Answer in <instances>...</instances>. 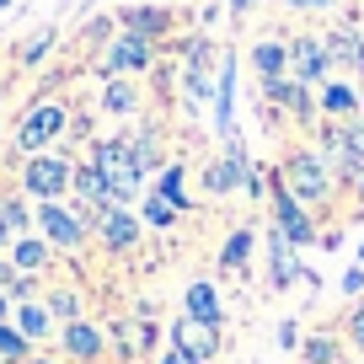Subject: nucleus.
I'll list each match as a JSON object with an SVG mask.
<instances>
[{"instance_id": "0eeeda50", "label": "nucleus", "mask_w": 364, "mask_h": 364, "mask_svg": "<svg viewBox=\"0 0 364 364\" xmlns=\"http://www.w3.org/2000/svg\"><path fill=\"white\" fill-rule=\"evenodd\" d=\"M139 230H145V220L129 215V209H102L97 215V225H91V236L102 241V252H113V257H129V252L139 247Z\"/></svg>"}, {"instance_id": "6ab92c4d", "label": "nucleus", "mask_w": 364, "mask_h": 364, "mask_svg": "<svg viewBox=\"0 0 364 364\" xmlns=\"http://www.w3.org/2000/svg\"><path fill=\"white\" fill-rule=\"evenodd\" d=\"M6 252H11V268L33 273V279H38V273L48 268V262H54V247H48V241L38 236V230H33V236H16L11 247H6Z\"/></svg>"}, {"instance_id": "c9c22d12", "label": "nucleus", "mask_w": 364, "mask_h": 364, "mask_svg": "<svg viewBox=\"0 0 364 364\" xmlns=\"http://www.w3.org/2000/svg\"><path fill=\"white\" fill-rule=\"evenodd\" d=\"M343 145L353 161H364V124H343Z\"/></svg>"}, {"instance_id": "e433bc0d", "label": "nucleus", "mask_w": 364, "mask_h": 364, "mask_svg": "<svg viewBox=\"0 0 364 364\" xmlns=\"http://www.w3.org/2000/svg\"><path fill=\"white\" fill-rule=\"evenodd\" d=\"M348 343H353V348H364V300L348 311Z\"/></svg>"}, {"instance_id": "b1692460", "label": "nucleus", "mask_w": 364, "mask_h": 364, "mask_svg": "<svg viewBox=\"0 0 364 364\" xmlns=\"http://www.w3.org/2000/svg\"><path fill=\"white\" fill-rule=\"evenodd\" d=\"M252 241H257V236H252V225H236V230H230L225 247H220V273H241V268H247Z\"/></svg>"}, {"instance_id": "c756f323", "label": "nucleus", "mask_w": 364, "mask_h": 364, "mask_svg": "<svg viewBox=\"0 0 364 364\" xmlns=\"http://www.w3.org/2000/svg\"><path fill=\"white\" fill-rule=\"evenodd\" d=\"M359 91H348V86H338V80H332V86H321V113H332V118H353L359 113Z\"/></svg>"}, {"instance_id": "2eb2a0df", "label": "nucleus", "mask_w": 364, "mask_h": 364, "mask_svg": "<svg viewBox=\"0 0 364 364\" xmlns=\"http://www.w3.org/2000/svg\"><path fill=\"white\" fill-rule=\"evenodd\" d=\"M262 97H268L273 107H284L289 118H300V124H311V118H316V102H311V91L300 86L295 75H273V80H262Z\"/></svg>"}, {"instance_id": "c85d7f7f", "label": "nucleus", "mask_w": 364, "mask_h": 364, "mask_svg": "<svg viewBox=\"0 0 364 364\" xmlns=\"http://www.w3.org/2000/svg\"><path fill=\"white\" fill-rule=\"evenodd\" d=\"M300 359H306V364H338L343 359V343L332 338V332H311V338L300 343Z\"/></svg>"}, {"instance_id": "c03bdc74", "label": "nucleus", "mask_w": 364, "mask_h": 364, "mask_svg": "<svg viewBox=\"0 0 364 364\" xmlns=\"http://www.w3.org/2000/svg\"><path fill=\"white\" fill-rule=\"evenodd\" d=\"M27 364H54V359H43V353H33V359H27Z\"/></svg>"}, {"instance_id": "58836bf2", "label": "nucleus", "mask_w": 364, "mask_h": 364, "mask_svg": "<svg viewBox=\"0 0 364 364\" xmlns=\"http://www.w3.org/2000/svg\"><path fill=\"white\" fill-rule=\"evenodd\" d=\"M279 343H284V348H300V343H306L300 338V321H284V327H279Z\"/></svg>"}, {"instance_id": "a18cd8bd", "label": "nucleus", "mask_w": 364, "mask_h": 364, "mask_svg": "<svg viewBox=\"0 0 364 364\" xmlns=\"http://www.w3.org/2000/svg\"><path fill=\"white\" fill-rule=\"evenodd\" d=\"M0 364H6V359H0Z\"/></svg>"}, {"instance_id": "f257e3e1", "label": "nucleus", "mask_w": 364, "mask_h": 364, "mask_svg": "<svg viewBox=\"0 0 364 364\" xmlns=\"http://www.w3.org/2000/svg\"><path fill=\"white\" fill-rule=\"evenodd\" d=\"M91 166L102 171V182H107V193H113L118 209H129V204L139 198V182H145V171H139L134 145H129L124 134H118V139H97V145H91Z\"/></svg>"}, {"instance_id": "37998d69", "label": "nucleus", "mask_w": 364, "mask_h": 364, "mask_svg": "<svg viewBox=\"0 0 364 364\" xmlns=\"http://www.w3.org/2000/svg\"><path fill=\"white\" fill-rule=\"evenodd\" d=\"M0 321H11V300H6V289H0Z\"/></svg>"}, {"instance_id": "49530a36", "label": "nucleus", "mask_w": 364, "mask_h": 364, "mask_svg": "<svg viewBox=\"0 0 364 364\" xmlns=\"http://www.w3.org/2000/svg\"><path fill=\"white\" fill-rule=\"evenodd\" d=\"M359 364H364V359H359Z\"/></svg>"}, {"instance_id": "4468645a", "label": "nucleus", "mask_w": 364, "mask_h": 364, "mask_svg": "<svg viewBox=\"0 0 364 364\" xmlns=\"http://www.w3.org/2000/svg\"><path fill=\"white\" fill-rule=\"evenodd\" d=\"M171 343H177L188 359L209 364L220 353V327H204V321H193V316H177V321H171Z\"/></svg>"}, {"instance_id": "a878e982", "label": "nucleus", "mask_w": 364, "mask_h": 364, "mask_svg": "<svg viewBox=\"0 0 364 364\" xmlns=\"http://www.w3.org/2000/svg\"><path fill=\"white\" fill-rule=\"evenodd\" d=\"M43 306H48V316H54V327H65V321H80V289L54 284V289L43 295Z\"/></svg>"}, {"instance_id": "a19ab883", "label": "nucleus", "mask_w": 364, "mask_h": 364, "mask_svg": "<svg viewBox=\"0 0 364 364\" xmlns=\"http://www.w3.org/2000/svg\"><path fill=\"white\" fill-rule=\"evenodd\" d=\"M247 11H252V0H230V16H236V22H241Z\"/></svg>"}, {"instance_id": "ddd939ff", "label": "nucleus", "mask_w": 364, "mask_h": 364, "mask_svg": "<svg viewBox=\"0 0 364 364\" xmlns=\"http://www.w3.org/2000/svg\"><path fill=\"white\" fill-rule=\"evenodd\" d=\"M332 59H327V43L321 38H295L289 43V75L300 80V86H316V80H327Z\"/></svg>"}, {"instance_id": "a211bd4d", "label": "nucleus", "mask_w": 364, "mask_h": 364, "mask_svg": "<svg viewBox=\"0 0 364 364\" xmlns=\"http://www.w3.org/2000/svg\"><path fill=\"white\" fill-rule=\"evenodd\" d=\"M16 236H33V204L27 193H0V247H11Z\"/></svg>"}, {"instance_id": "473e14b6", "label": "nucleus", "mask_w": 364, "mask_h": 364, "mask_svg": "<svg viewBox=\"0 0 364 364\" xmlns=\"http://www.w3.org/2000/svg\"><path fill=\"white\" fill-rule=\"evenodd\" d=\"M156 338H161V327L150 316L129 321V353H150V348H156Z\"/></svg>"}, {"instance_id": "f3484780", "label": "nucleus", "mask_w": 364, "mask_h": 364, "mask_svg": "<svg viewBox=\"0 0 364 364\" xmlns=\"http://www.w3.org/2000/svg\"><path fill=\"white\" fill-rule=\"evenodd\" d=\"M182 316L204 321V327H220V321H225V311H220V289H215V279H193V284H188V300H182Z\"/></svg>"}, {"instance_id": "5701e85b", "label": "nucleus", "mask_w": 364, "mask_h": 364, "mask_svg": "<svg viewBox=\"0 0 364 364\" xmlns=\"http://www.w3.org/2000/svg\"><path fill=\"white\" fill-rule=\"evenodd\" d=\"M252 70H257L262 80H273V75H289V43H279V38L257 43V48H252Z\"/></svg>"}, {"instance_id": "4be33fe9", "label": "nucleus", "mask_w": 364, "mask_h": 364, "mask_svg": "<svg viewBox=\"0 0 364 364\" xmlns=\"http://www.w3.org/2000/svg\"><path fill=\"white\" fill-rule=\"evenodd\" d=\"M166 22H171V11H161V6H129V11H118V27H124V33L150 38V43L166 33Z\"/></svg>"}, {"instance_id": "2f4dec72", "label": "nucleus", "mask_w": 364, "mask_h": 364, "mask_svg": "<svg viewBox=\"0 0 364 364\" xmlns=\"http://www.w3.org/2000/svg\"><path fill=\"white\" fill-rule=\"evenodd\" d=\"M0 359H6V364H27V359H33V343H27L11 321H0Z\"/></svg>"}, {"instance_id": "9b49d317", "label": "nucleus", "mask_w": 364, "mask_h": 364, "mask_svg": "<svg viewBox=\"0 0 364 364\" xmlns=\"http://www.w3.org/2000/svg\"><path fill=\"white\" fill-rule=\"evenodd\" d=\"M59 348H65V359H75V364H97L107 353V338H102V327L97 321H65L59 327Z\"/></svg>"}, {"instance_id": "cd10ccee", "label": "nucleus", "mask_w": 364, "mask_h": 364, "mask_svg": "<svg viewBox=\"0 0 364 364\" xmlns=\"http://www.w3.org/2000/svg\"><path fill=\"white\" fill-rule=\"evenodd\" d=\"M139 220H145V225H150V230H171V225H177V220H182V215H177V209H171V204H166V198H161V193H156V188H150V193H145V198H139Z\"/></svg>"}, {"instance_id": "bb28decb", "label": "nucleus", "mask_w": 364, "mask_h": 364, "mask_svg": "<svg viewBox=\"0 0 364 364\" xmlns=\"http://www.w3.org/2000/svg\"><path fill=\"white\" fill-rule=\"evenodd\" d=\"M0 289H6L11 306H22V300L38 295V279H33V273H22V268H11V262H0Z\"/></svg>"}, {"instance_id": "412c9836", "label": "nucleus", "mask_w": 364, "mask_h": 364, "mask_svg": "<svg viewBox=\"0 0 364 364\" xmlns=\"http://www.w3.org/2000/svg\"><path fill=\"white\" fill-rule=\"evenodd\" d=\"M215 118H220V134H225V139H236V59H225V65H220Z\"/></svg>"}, {"instance_id": "7ed1b4c3", "label": "nucleus", "mask_w": 364, "mask_h": 364, "mask_svg": "<svg viewBox=\"0 0 364 364\" xmlns=\"http://www.w3.org/2000/svg\"><path fill=\"white\" fill-rule=\"evenodd\" d=\"M70 171L75 161L59 156V150H38V156L22 161V193L33 204H65L70 198Z\"/></svg>"}, {"instance_id": "f704fd0d", "label": "nucleus", "mask_w": 364, "mask_h": 364, "mask_svg": "<svg viewBox=\"0 0 364 364\" xmlns=\"http://www.w3.org/2000/svg\"><path fill=\"white\" fill-rule=\"evenodd\" d=\"M48 48H54V27H43L38 38H27V43H22V65H27V70H33V65H43V54H48Z\"/></svg>"}, {"instance_id": "39448f33", "label": "nucleus", "mask_w": 364, "mask_h": 364, "mask_svg": "<svg viewBox=\"0 0 364 364\" xmlns=\"http://www.w3.org/2000/svg\"><path fill=\"white\" fill-rule=\"evenodd\" d=\"M33 230H38L54 252H80V247L91 241V225H86L70 204H33Z\"/></svg>"}, {"instance_id": "aec40b11", "label": "nucleus", "mask_w": 364, "mask_h": 364, "mask_svg": "<svg viewBox=\"0 0 364 364\" xmlns=\"http://www.w3.org/2000/svg\"><path fill=\"white\" fill-rule=\"evenodd\" d=\"M11 327L22 332L27 343H43L48 332H54V316H48L43 300H22V306H11Z\"/></svg>"}, {"instance_id": "dca6fc26", "label": "nucleus", "mask_w": 364, "mask_h": 364, "mask_svg": "<svg viewBox=\"0 0 364 364\" xmlns=\"http://www.w3.org/2000/svg\"><path fill=\"white\" fill-rule=\"evenodd\" d=\"M209 59H215L209 38H193V43H188V70H182V80H188V97H193V102H209V97H215V86H209Z\"/></svg>"}, {"instance_id": "6e6552de", "label": "nucleus", "mask_w": 364, "mask_h": 364, "mask_svg": "<svg viewBox=\"0 0 364 364\" xmlns=\"http://www.w3.org/2000/svg\"><path fill=\"white\" fill-rule=\"evenodd\" d=\"M70 193H75V215L86 220V225H97V215L113 209V193H107L102 171L91 166V161H75V171H70Z\"/></svg>"}, {"instance_id": "7c9ffc66", "label": "nucleus", "mask_w": 364, "mask_h": 364, "mask_svg": "<svg viewBox=\"0 0 364 364\" xmlns=\"http://www.w3.org/2000/svg\"><path fill=\"white\" fill-rule=\"evenodd\" d=\"M156 193L166 198V204L177 209V215H188V209H193V198L182 193V166H177V161H171V166H161V182H156Z\"/></svg>"}, {"instance_id": "20e7f679", "label": "nucleus", "mask_w": 364, "mask_h": 364, "mask_svg": "<svg viewBox=\"0 0 364 364\" xmlns=\"http://www.w3.org/2000/svg\"><path fill=\"white\" fill-rule=\"evenodd\" d=\"M70 129V107L54 102V97H43V102H33L22 113V124H16V150L22 156H38V150H54V139Z\"/></svg>"}, {"instance_id": "423d86ee", "label": "nucleus", "mask_w": 364, "mask_h": 364, "mask_svg": "<svg viewBox=\"0 0 364 364\" xmlns=\"http://www.w3.org/2000/svg\"><path fill=\"white\" fill-rule=\"evenodd\" d=\"M273 230L289 241V247H316V225H311V209L300 204L295 193H289L284 182H279V171H273Z\"/></svg>"}, {"instance_id": "72a5a7b5", "label": "nucleus", "mask_w": 364, "mask_h": 364, "mask_svg": "<svg viewBox=\"0 0 364 364\" xmlns=\"http://www.w3.org/2000/svg\"><path fill=\"white\" fill-rule=\"evenodd\" d=\"M129 145H134V161H139V171H156V166H161V139H156V134H134Z\"/></svg>"}, {"instance_id": "f8f14e48", "label": "nucleus", "mask_w": 364, "mask_h": 364, "mask_svg": "<svg viewBox=\"0 0 364 364\" xmlns=\"http://www.w3.org/2000/svg\"><path fill=\"white\" fill-rule=\"evenodd\" d=\"M268 279H273V289H289V284H316L306 268H300V252L289 247L279 230H268Z\"/></svg>"}, {"instance_id": "1a4fd4ad", "label": "nucleus", "mask_w": 364, "mask_h": 364, "mask_svg": "<svg viewBox=\"0 0 364 364\" xmlns=\"http://www.w3.org/2000/svg\"><path fill=\"white\" fill-rule=\"evenodd\" d=\"M150 59H156V43H150V38L118 33L113 43H107V54H102V75L107 80L113 75H134V70H150Z\"/></svg>"}, {"instance_id": "79ce46f5", "label": "nucleus", "mask_w": 364, "mask_h": 364, "mask_svg": "<svg viewBox=\"0 0 364 364\" xmlns=\"http://www.w3.org/2000/svg\"><path fill=\"white\" fill-rule=\"evenodd\" d=\"M289 6H300V11H316V6H327V0H289Z\"/></svg>"}, {"instance_id": "9d476101", "label": "nucleus", "mask_w": 364, "mask_h": 364, "mask_svg": "<svg viewBox=\"0 0 364 364\" xmlns=\"http://www.w3.org/2000/svg\"><path fill=\"white\" fill-rule=\"evenodd\" d=\"M247 177H252V161H247V150H241V139H230L225 156L204 166V188L215 198H230L236 188H247Z\"/></svg>"}, {"instance_id": "ea45409f", "label": "nucleus", "mask_w": 364, "mask_h": 364, "mask_svg": "<svg viewBox=\"0 0 364 364\" xmlns=\"http://www.w3.org/2000/svg\"><path fill=\"white\" fill-rule=\"evenodd\" d=\"M156 364H198V359H188V353L177 348V343H166V348H161V359Z\"/></svg>"}, {"instance_id": "393cba45", "label": "nucleus", "mask_w": 364, "mask_h": 364, "mask_svg": "<svg viewBox=\"0 0 364 364\" xmlns=\"http://www.w3.org/2000/svg\"><path fill=\"white\" fill-rule=\"evenodd\" d=\"M102 113H113V118H134V113H139V91L129 86L124 75L107 80V91H102Z\"/></svg>"}, {"instance_id": "f03ea898", "label": "nucleus", "mask_w": 364, "mask_h": 364, "mask_svg": "<svg viewBox=\"0 0 364 364\" xmlns=\"http://www.w3.org/2000/svg\"><path fill=\"white\" fill-rule=\"evenodd\" d=\"M279 182H284V188H289L306 209H311V204H332V188H338L327 156H316V150H289L284 166H279Z\"/></svg>"}, {"instance_id": "4c0bfd02", "label": "nucleus", "mask_w": 364, "mask_h": 364, "mask_svg": "<svg viewBox=\"0 0 364 364\" xmlns=\"http://www.w3.org/2000/svg\"><path fill=\"white\" fill-rule=\"evenodd\" d=\"M343 295H364V262H359V268H348V279H343Z\"/></svg>"}]
</instances>
